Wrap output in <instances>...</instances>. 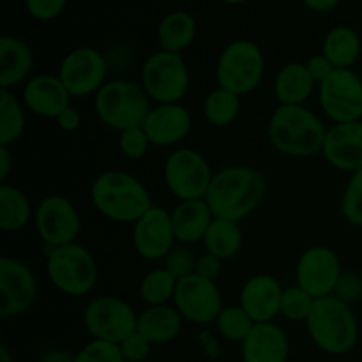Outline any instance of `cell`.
I'll list each match as a JSON object with an SVG mask.
<instances>
[{"label": "cell", "instance_id": "1", "mask_svg": "<svg viewBox=\"0 0 362 362\" xmlns=\"http://www.w3.org/2000/svg\"><path fill=\"white\" fill-rule=\"evenodd\" d=\"M267 182L253 166L233 165L214 173L205 202L214 218L240 223L264 202Z\"/></svg>", "mask_w": 362, "mask_h": 362}, {"label": "cell", "instance_id": "2", "mask_svg": "<svg viewBox=\"0 0 362 362\" xmlns=\"http://www.w3.org/2000/svg\"><path fill=\"white\" fill-rule=\"evenodd\" d=\"M90 200L99 214L122 225H134L154 207L147 187L122 170H108L95 177L90 187Z\"/></svg>", "mask_w": 362, "mask_h": 362}, {"label": "cell", "instance_id": "3", "mask_svg": "<svg viewBox=\"0 0 362 362\" xmlns=\"http://www.w3.org/2000/svg\"><path fill=\"white\" fill-rule=\"evenodd\" d=\"M267 131L272 147L290 158L318 154L327 136L324 120L304 105H279L269 119Z\"/></svg>", "mask_w": 362, "mask_h": 362}, {"label": "cell", "instance_id": "4", "mask_svg": "<svg viewBox=\"0 0 362 362\" xmlns=\"http://www.w3.org/2000/svg\"><path fill=\"white\" fill-rule=\"evenodd\" d=\"M311 341L322 352L343 356L357 345L359 324L350 304L336 296L315 300L310 317L304 322Z\"/></svg>", "mask_w": 362, "mask_h": 362}, {"label": "cell", "instance_id": "5", "mask_svg": "<svg viewBox=\"0 0 362 362\" xmlns=\"http://www.w3.org/2000/svg\"><path fill=\"white\" fill-rule=\"evenodd\" d=\"M94 110L106 127L122 133L144 126L152 106L141 85L129 80H112L94 95Z\"/></svg>", "mask_w": 362, "mask_h": 362}, {"label": "cell", "instance_id": "6", "mask_svg": "<svg viewBox=\"0 0 362 362\" xmlns=\"http://www.w3.org/2000/svg\"><path fill=\"white\" fill-rule=\"evenodd\" d=\"M46 274L64 296L83 297L94 290L99 271L94 255L81 244L73 243L49 250Z\"/></svg>", "mask_w": 362, "mask_h": 362}, {"label": "cell", "instance_id": "7", "mask_svg": "<svg viewBox=\"0 0 362 362\" xmlns=\"http://www.w3.org/2000/svg\"><path fill=\"white\" fill-rule=\"evenodd\" d=\"M265 57L260 46L250 39L232 41L221 52L216 66V80L221 88L237 95L257 90L264 80Z\"/></svg>", "mask_w": 362, "mask_h": 362}, {"label": "cell", "instance_id": "8", "mask_svg": "<svg viewBox=\"0 0 362 362\" xmlns=\"http://www.w3.org/2000/svg\"><path fill=\"white\" fill-rule=\"evenodd\" d=\"M141 87L158 105L180 103L189 90V69L182 53L156 52L141 67Z\"/></svg>", "mask_w": 362, "mask_h": 362}, {"label": "cell", "instance_id": "9", "mask_svg": "<svg viewBox=\"0 0 362 362\" xmlns=\"http://www.w3.org/2000/svg\"><path fill=\"white\" fill-rule=\"evenodd\" d=\"M163 177L170 193L180 202H186L204 200L214 173L202 152L182 147L166 158Z\"/></svg>", "mask_w": 362, "mask_h": 362}, {"label": "cell", "instance_id": "10", "mask_svg": "<svg viewBox=\"0 0 362 362\" xmlns=\"http://www.w3.org/2000/svg\"><path fill=\"white\" fill-rule=\"evenodd\" d=\"M83 324L94 339L119 345L136 332L138 315L120 297L99 296L85 308Z\"/></svg>", "mask_w": 362, "mask_h": 362}, {"label": "cell", "instance_id": "11", "mask_svg": "<svg viewBox=\"0 0 362 362\" xmlns=\"http://www.w3.org/2000/svg\"><path fill=\"white\" fill-rule=\"evenodd\" d=\"M318 103L334 124L362 120V78L354 69H334L318 83Z\"/></svg>", "mask_w": 362, "mask_h": 362}, {"label": "cell", "instance_id": "12", "mask_svg": "<svg viewBox=\"0 0 362 362\" xmlns=\"http://www.w3.org/2000/svg\"><path fill=\"white\" fill-rule=\"evenodd\" d=\"M34 223L39 239L49 250L76 243L81 232V219L76 207L62 194H48L42 198L35 207Z\"/></svg>", "mask_w": 362, "mask_h": 362}, {"label": "cell", "instance_id": "13", "mask_svg": "<svg viewBox=\"0 0 362 362\" xmlns=\"http://www.w3.org/2000/svg\"><path fill=\"white\" fill-rule=\"evenodd\" d=\"M173 306L184 320L197 325H209L218 320L223 311V293L216 281L191 274L177 281Z\"/></svg>", "mask_w": 362, "mask_h": 362}, {"label": "cell", "instance_id": "14", "mask_svg": "<svg viewBox=\"0 0 362 362\" xmlns=\"http://www.w3.org/2000/svg\"><path fill=\"white\" fill-rule=\"evenodd\" d=\"M108 62L99 49L90 46L74 48L60 62L59 78L71 98H85L98 94L99 88L106 83Z\"/></svg>", "mask_w": 362, "mask_h": 362}, {"label": "cell", "instance_id": "15", "mask_svg": "<svg viewBox=\"0 0 362 362\" xmlns=\"http://www.w3.org/2000/svg\"><path fill=\"white\" fill-rule=\"evenodd\" d=\"M37 279L23 262L0 258V317L14 318L27 313L37 299Z\"/></svg>", "mask_w": 362, "mask_h": 362}, {"label": "cell", "instance_id": "16", "mask_svg": "<svg viewBox=\"0 0 362 362\" xmlns=\"http://www.w3.org/2000/svg\"><path fill=\"white\" fill-rule=\"evenodd\" d=\"M341 274V262L327 246L308 247L297 260V285L315 299L334 296Z\"/></svg>", "mask_w": 362, "mask_h": 362}, {"label": "cell", "instance_id": "17", "mask_svg": "<svg viewBox=\"0 0 362 362\" xmlns=\"http://www.w3.org/2000/svg\"><path fill=\"white\" fill-rule=\"evenodd\" d=\"M175 240L172 212L166 209L154 205L134 223V250L145 260H165L175 247Z\"/></svg>", "mask_w": 362, "mask_h": 362}, {"label": "cell", "instance_id": "18", "mask_svg": "<svg viewBox=\"0 0 362 362\" xmlns=\"http://www.w3.org/2000/svg\"><path fill=\"white\" fill-rule=\"evenodd\" d=\"M325 161L339 172L354 173L362 168V120L334 124L327 129L324 147Z\"/></svg>", "mask_w": 362, "mask_h": 362}, {"label": "cell", "instance_id": "19", "mask_svg": "<svg viewBox=\"0 0 362 362\" xmlns=\"http://www.w3.org/2000/svg\"><path fill=\"white\" fill-rule=\"evenodd\" d=\"M21 101L34 115L57 119L67 106H71V94L59 74H37L23 85Z\"/></svg>", "mask_w": 362, "mask_h": 362}, {"label": "cell", "instance_id": "20", "mask_svg": "<svg viewBox=\"0 0 362 362\" xmlns=\"http://www.w3.org/2000/svg\"><path fill=\"white\" fill-rule=\"evenodd\" d=\"M193 119L186 106L180 103L172 105H156L148 112L144 122L151 145L156 147H173L189 134Z\"/></svg>", "mask_w": 362, "mask_h": 362}, {"label": "cell", "instance_id": "21", "mask_svg": "<svg viewBox=\"0 0 362 362\" xmlns=\"http://www.w3.org/2000/svg\"><path fill=\"white\" fill-rule=\"evenodd\" d=\"M283 286L274 276L257 274L244 283L240 290V306L257 324L272 322L281 310Z\"/></svg>", "mask_w": 362, "mask_h": 362}, {"label": "cell", "instance_id": "22", "mask_svg": "<svg viewBox=\"0 0 362 362\" xmlns=\"http://www.w3.org/2000/svg\"><path fill=\"white\" fill-rule=\"evenodd\" d=\"M288 356V336L272 322L257 324L250 336L240 343L243 362H286Z\"/></svg>", "mask_w": 362, "mask_h": 362}, {"label": "cell", "instance_id": "23", "mask_svg": "<svg viewBox=\"0 0 362 362\" xmlns=\"http://www.w3.org/2000/svg\"><path fill=\"white\" fill-rule=\"evenodd\" d=\"M34 67V53L30 46L14 35L4 34L0 37V88L18 87L30 80Z\"/></svg>", "mask_w": 362, "mask_h": 362}, {"label": "cell", "instance_id": "24", "mask_svg": "<svg viewBox=\"0 0 362 362\" xmlns=\"http://www.w3.org/2000/svg\"><path fill=\"white\" fill-rule=\"evenodd\" d=\"M212 221H214V214L205 198L179 202V205L172 211L175 239L182 244H194L204 240Z\"/></svg>", "mask_w": 362, "mask_h": 362}, {"label": "cell", "instance_id": "25", "mask_svg": "<svg viewBox=\"0 0 362 362\" xmlns=\"http://www.w3.org/2000/svg\"><path fill=\"white\" fill-rule=\"evenodd\" d=\"M182 315L175 306H147L138 315L136 331L147 338L152 345H165L173 341L182 331Z\"/></svg>", "mask_w": 362, "mask_h": 362}, {"label": "cell", "instance_id": "26", "mask_svg": "<svg viewBox=\"0 0 362 362\" xmlns=\"http://www.w3.org/2000/svg\"><path fill=\"white\" fill-rule=\"evenodd\" d=\"M317 85L306 64L290 62L276 74L274 95L279 105L300 106L311 98Z\"/></svg>", "mask_w": 362, "mask_h": 362}, {"label": "cell", "instance_id": "27", "mask_svg": "<svg viewBox=\"0 0 362 362\" xmlns=\"http://www.w3.org/2000/svg\"><path fill=\"white\" fill-rule=\"evenodd\" d=\"M322 53L331 60L336 69H352L354 64L361 59V35L346 25L331 28L322 45Z\"/></svg>", "mask_w": 362, "mask_h": 362}, {"label": "cell", "instance_id": "28", "mask_svg": "<svg viewBox=\"0 0 362 362\" xmlns=\"http://www.w3.org/2000/svg\"><path fill=\"white\" fill-rule=\"evenodd\" d=\"M197 35V20L186 11H173L161 20L158 28V41L161 49L182 53L189 48Z\"/></svg>", "mask_w": 362, "mask_h": 362}, {"label": "cell", "instance_id": "29", "mask_svg": "<svg viewBox=\"0 0 362 362\" xmlns=\"http://www.w3.org/2000/svg\"><path fill=\"white\" fill-rule=\"evenodd\" d=\"M34 209L27 194L11 184L0 186V228L4 232H20L34 218Z\"/></svg>", "mask_w": 362, "mask_h": 362}, {"label": "cell", "instance_id": "30", "mask_svg": "<svg viewBox=\"0 0 362 362\" xmlns=\"http://www.w3.org/2000/svg\"><path fill=\"white\" fill-rule=\"evenodd\" d=\"M204 246L207 253L214 255L221 260H230V258L237 257L243 247L240 225L237 221H230V219L214 218L204 237Z\"/></svg>", "mask_w": 362, "mask_h": 362}, {"label": "cell", "instance_id": "31", "mask_svg": "<svg viewBox=\"0 0 362 362\" xmlns=\"http://www.w3.org/2000/svg\"><path fill=\"white\" fill-rule=\"evenodd\" d=\"M25 126V105H21L11 90L0 88V145L11 147L16 144L23 136Z\"/></svg>", "mask_w": 362, "mask_h": 362}, {"label": "cell", "instance_id": "32", "mask_svg": "<svg viewBox=\"0 0 362 362\" xmlns=\"http://www.w3.org/2000/svg\"><path fill=\"white\" fill-rule=\"evenodd\" d=\"M240 113V95L226 90V88H214L209 92L204 101V115L211 126L226 127L232 126Z\"/></svg>", "mask_w": 362, "mask_h": 362}, {"label": "cell", "instance_id": "33", "mask_svg": "<svg viewBox=\"0 0 362 362\" xmlns=\"http://www.w3.org/2000/svg\"><path fill=\"white\" fill-rule=\"evenodd\" d=\"M177 281L165 267L154 269L140 283V297L147 306H163L173 300Z\"/></svg>", "mask_w": 362, "mask_h": 362}, {"label": "cell", "instance_id": "34", "mask_svg": "<svg viewBox=\"0 0 362 362\" xmlns=\"http://www.w3.org/2000/svg\"><path fill=\"white\" fill-rule=\"evenodd\" d=\"M257 322L246 313L243 306H225L216 320L218 332L232 343H243L250 336Z\"/></svg>", "mask_w": 362, "mask_h": 362}, {"label": "cell", "instance_id": "35", "mask_svg": "<svg viewBox=\"0 0 362 362\" xmlns=\"http://www.w3.org/2000/svg\"><path fill=\"white\" fill-rule=\"evenodd\" d=\"M315 300L317 299L310 296L304 288H300L299 285L288 286V288L283 290L279 315H283L290 322H306L311 310H313Z\"/></svg>", "mask_w": 362, "mask_h": 362}, {"label": "cell", "instance_id": "36", "mask_svg": "<svg viewBox=\"0 0 362 362\" xmlns=\"http://www.w3.org/2000/svg\"><path fill=\"white\" fill-rule=\"evenodd\" d=\"M341 216L352 226L362 228V168L354 172L341 197Z\"/></svg>", "mask_w": 362, "mask_h": 362}, {"label": "cell", "instance_id": "37", "mask_svg": "<svg viewBox=\"0 0 362 362\" xmlns=\"http://www.w3.org/2000/svg\"><path fill=\"white\" fill-rule=\"evenodd\" d=\"M74 362H126L119 345L101 339H92L74 356Z\"/></svg>", "mask_w": 362, "mask_h": 362}, {"label": "cell", "instance_id": "38", "mask_svg": "<svg viewBox=\"0 0 362 362\" xmlns=\"http://www.w3.org/2000/svg\"><path fill=\"white\" fill-rule=\"evenodd\" d=\"M148 147H151V140H148L144 126L133 127V129H127L120 133L119 148L124 158L138 161V159H141L147 154Z\"/></svg>", "mask_w": 362, "mask_h": 362}, {"label": "cell", "instance_id": "39", "mask_svg": "<svg viewBox=\"0 0 362 362\" xmlns=\"http://www.w3.org/2000/svg\"><path fill=\"white\" fill-rule=\"evenodd\" d=\"M165 269L175 279L187 278V276L194 274L197 258H194L193 251L187 250V247H173L168 257L165 258Z\"/></svg>", "mask_w": 362, "mask_h": 362}, {"label": "cell", "instance_id": "40", "mask_svg": "<svg viewBox=\"0 0 362 362\" xmlns=\"http://www.w3.org/2000/svg\"><path fill=\"white\" fill-rule=\"evenodd\" d=\"M152 343L147 338L140 334V332H133L129 338L119 343V349L122 352V357L126 362H144L151 354Z\"/></svg>", "mask_w": 362, "mask_h": 362}, {"label": "cell", "instance_id": "41", "mask_svg": "<svg viewBox=\"0 0 362 362\" xmlns=\"http://www.w3.org/2000/svg\"><path fill=\"white\" fill-rule=\"evenodd\" d=\"M67 0H25L27 11L39 21L55 20L66 7Z\"/></svg>", "mask_w": 362, "mask_h": 362}, {"label": "cell", "instance_id": "42", "mask_svg": "<svg viewBox=\"0 0 362 362\" xmlns=\"http://www.w3.org/2000/svg\"><path fill=\"white\" fill-rule=\"evenodd\" d=\"M334 296L341 299L343 303H357L362 299V278L357 274H341L338 285H336Z\"/></svg>", "mask_w": 362, "mask_h": 362}, {"label": "cell", "instance_id": "43", "mask_svg": "<svg viewBox=\"0 0 362 362\" xmlns=\"http://www.w3.org/2000/svg\"><path fill=\"white\" fill-rule=\"evenodd\" d=\"M221 258L214 257L211 253H204L202 257L197 258V269H194V274L202 276L205 279H211V281H216V278L221 272Z\"/></svg>", "mask_w": 362, "mask_h": 362}, {"label": "cell", "instance_id": "44", "mask_svg": "<svg viewBox=\"0 0 362 362\" xmlns=\"http://www.w3.org/2000/svg\"><path fill=\"white\" fill-rule=\"evenodd\" d=\"M306 67L317 83H322V81H324L325 78L336 69V67L331 64V60H329L324 53H318V55L311 57V59L306 62Z\"/></svg>", "mask_w": 362, "mask_h": 362}, {"label": "cell", "instance_id": "45", "mask_svg": "<svg viewBox=\"0 0 362 362\" xmlns=\"http://www.w3.org/2000/svg\"><path fill=\"white\" fill-rule=\"evenodd\" d=\"M55 120H57V126H59L62 131H66V133H74V131L81 126V115L73 105L67 106V108L64 110Z\"/></svg>", "mask_w": 362, "mask_h": 362}, {"label": "cell", "instance_id": "46", "mask_svg": "<svg viewBox=\"0 0 362 362\" xmlns=\"http://www.w3.org/2000/svg\"><path fill=\"white\" fill-rule=\"evenodd\" d=\"M37 362H74V356L64 349H48L39 356Z\"/></svg>", "mask_w": 362, "mask_h": 362}, {"label": "cell", "instance_id": "47", "mask_svg": "<svg viewBox=\"0 0 362 362\" xmlns=\"http://www.w3.org/2000/svg\"><path fill=\"white\" fill-rule=\"evenodd\" d=\"M11 168H13V154H11V147H4L0 145V182L6 184L7 177H9Z\"/></svg>", "mask_w": 362, "mask_h": 362}, {"label": "cell", "instance_id": "48", "mask_svg": "<svg viewBox=\"0 0 362 362\" xmlns=\"http://www.w3.org/2000/svg\"><path fill=\"white\" fill-rule=\"evenodd\" d=\"M200 346L212 357L219 356V343L216 339V336L209 331H202L200 334Z\"/></svg>", "mask_w": 362, "mask_h": 362}, {"label": "cell", "instance_id": "49", "mask_svg": "<svg viewBox=\"0 0 362 362\" xmlns=\"http://www.w3.org/2000/svg\"><path fill=\"white\" fill-rule=\"evenodd\" d=\"M339 2L341 0H303L304 6L310 11H315V13H327V11L339 6Z\"/></svg>", "mask_w": 362, "mask_h": 362}, {"label": "cell", "instance_id": "50", "mask_svg": "<svg viewBox=\"0 0 362 362\" xmlns=\"http://www.w3.org/2000/svg\"><path fill=\"white\" fill-rule=\"evenodd\" d=\"M0 362H14L13 356L7 350V346H0Z\"/></svg>", "mask_w": 362, "mask_h": 362}, {"label": "cell", "instance_id": "51", "mask_svg": "<svg viewBox=\"0 0 362 362\" xmlns=\"http://www.w3.org/2000/svg\"><path fill=\"white\" fill-rule=\"evenodd\" d=\"M221 2L228 4V6H237V4H243V2H247V0H221Z\"/></svg>", "mask_w": 362, "mask_h": 362}]
</instances>
